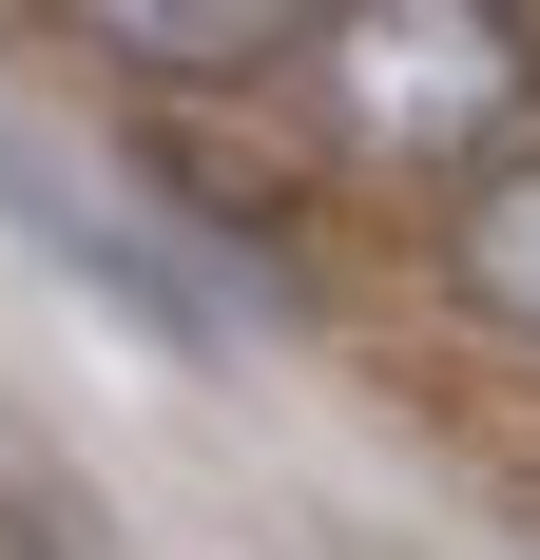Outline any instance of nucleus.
I'll return each mask as SVG.
<instances>
[{
    "label": "nucleus",
    "mask_w": 540,
    "mask_h": 560,
    "mask_svg": "<svg viewBox=\"0 0 540 560\" xmlns=\"http://www.w3.org/2000/svg\"><path fill=\"white\" fill-rule=\"evenodd\" d=\"M309 58L348 78L367 136H406V155H483V136L540 116V39L502 0H348V20H309Z\"/></svg>",
    "instance_id": "nucleus-1"
},
{
    "label": "nucleus",
    "mask_w": 540,
    "mask_h": 560,
    "mask_svg": "<svg viewBox=\"0 0 540 560\" xmlns=\"http://www.w3.org/2000/svg\"><path fill=\"white\" fill-rule=\"evenodd\" d=\"M0 213L39 232V252H58V271H78V290H116V310H136V329H155V348H232V310H213V271H193L174 232H136V213H116V194H78V174H58L39 136H20V116H0Z\"/></svg>",
    "instance_id": "nucleus-2"
},
{
    "label": "nucleus",
    "mask_w": 540,
    "mask_h": 560,
    "mask_svg": "<svg viewBox=\"0 0 540 560\" xmlns=\"http://www.w3.org/2000/svg\"><path fill=\"white\" fill-rule=\"evenodd\" d=\"M444 290H463L502 348H540V116L463 155V194H444Z\"/></svg>",
    "instance_id": "nucleus-3"
},
{
    "label": "nucleus",
    "mask_w": 540,
    "mask_h": 560,
    "mask_svg": "<svg viewBox=\"0 0 540 560\" xmlns=\"http://www.w3.org/2000/svg\"><path fill=\"white\" fill-rule=\"evenodd\" d=\"M97 58H155V78H270L309 58L290 0H97Z\"/></svg>",
    "instance_id": "nucleus-4"
}]
</instances>
